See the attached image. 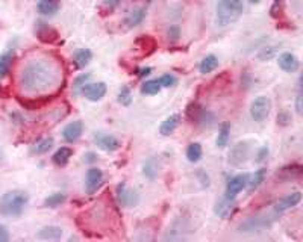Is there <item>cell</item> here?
I'll return each mask as SVG.
<instances>
[{
    "label": "cell",
    "instance_id": "cell-38",
    "mask_svg": "<svg viewBox=\"0 0 303 242\" xmlns=\"http://www.w3.org/2000/svg\"><path fill=\"white\" fill-rule=\"evenodd\" d=\"M96 160V154L94 153H88L87 154V162H94Z\"/></svg>",
    "mask_w": 303,
    "mask_h": 242
},
{
    "label": "cell",
    "instance_id": "cell-13",
    "mask_svg": "<svg viewBox=\"0 0 303 242\" xmlns=\"http://www.w3.org/2000/svg\"><path fill=\"white\" fill-rule=\"evenodd\" d=\"M279 62V67L284 70V71H288V73H294L299 70V59L296 55L293 53H282L277 59Z\"/></svg>",
    "mask_w": 303,
    "mask_h": 242
},
{
    "label": "cell",
    "instance_id": "cell-23",
    "mask_svg": "<svg viewBox=\"0 0 303 242\" xmlns=\"http://www.w3.org/2000/svg\"><path fill=\"white\" fill-rule=\"evenodd\" d=\"M202 146L199 143H191L187 149V157L190 162H199L202 157Z\"/></svg>",
    "mask_w": 303,
    "mask_h": 242
},
{
    "label": "cell",
    "instance_id": "cell-22",
    "mask_svg": "<svg viewBox=\"0 0 303 242\" xmlns=\"http://www.w3.org/2000/svg\"><path fill=\"white\" fill-rule=\"evenodd\" d=\"M53 143H55V141H53L52 136L39 139L38 143L34 146V153H36V154H44V153H47V151L52 149Z\"/></svg>",
    "mask_w": 303,
    "mask_h": 242
},
{
    "label": "cell",
    "instance_id": "cell-25",
    "mask_svg": "<svg viewBox=\"0 0 303 242\" xmlns=\"http://www.w3.org/2000/svg\"><path fill=\"white\" fill-rule=\"evenodd\" d=\"M66 194L63 192H55V194H50L46 200H44V206L47 208H56L59 205H63L66 201Z\"/></svg>",
    "mask_w": 303,
    "mask_h": 242
},
{
    "label": "cell",
    "instance_id": "cell-36",
    "mask_svg": "<svg viewBox=\"0 0 303 242\" xmlns=\"http://www.w3.org/2000/svg\"><path fill=\"white\" fill-rule=\"evenodd\" d=\"M296 109H297V112L300 114L302 112V94L299 92V95H297V102H296Z\"/></svg>",
    "mask_w": 303,
    "mask_h": 242
},
{
    "label": "cell",
    "instance_id": "cell-24",
    "mask_svg": "<svg viewBox=\"0 0 303 242\" xmlns=\"http://www.w3.org/2000/svg\"><path fill=\"white\" fill-rule=\"evenodd\" d=\"M229 133H231V127L229 124H223L218 130V136H217V147L223 149L228 146L229 143Z\"/></svg>",
    "mask_w": 303,
    "mask_h": 242
},
{
    "label": "cell",
    "instance_id": "cell-14",
    "mask_svg": "<svg viewBox=\"0 0 303 242\" xmlns=\"http://www.w3.org/2000/svg\"><path fill=\"white\" fill-rule=\"evenodd\" d=\"M63 229L58 227V226H46L43 227L36 233V238L38 239H44V241H56V239H61L63 238Z\"/></svg>",
    "mask_w": 303,
    "mask_h": 242
},
{
    "label": "cell",
    "instance_id": "cell-9",
    "mask_svg": "<svg viewBox=\"0 0 303 242\" xmlns=\"http://www.w3.org/2000/svg\"><path fill=\"white\" fill-rule=\"evenodd\" d=\"M103 182V173L102 170L99 168H90L87 171V180H85V186H87V192L88 194H93L99 189V186L102 185Z\"/></svg>",
    "mask_w": 303,
    "mask_h": 242
},
{
    "label": "cell",
    "instance_id": "cell-20",
    "mask_svg": "<svg viewBox=\"0 0 303 242\" xmlns=\"http://www.w3.org/2000/svg\"><path fill=\"white\" fill-rule=\"evenodd\" d=\"M91 58H93L91 50H88V49H79L74 53V64H76L77 68H85L90 64Z\"/></svg>",
    "mask_w": 303,
    "mask_h": 242
},
{
    "label": "cell",
    "instance_id": "cell-29",
    "mask_svg": "<svg viewBox=\"0 0 303 242\" xmlns=\"http://www.w3.org/2000/svg\"><path fill=\"white\" fill-rule=\"evenodd\" d=\"M118 102H120L121 105H125V106L131 105L132 97H131V90H129L128 87H121V90H120V92H118Z\"/></svg>",
    "mask_w": 303,
    "mask_h": 242
},
{
    "label": "cell",
    "instance_id": "cell-11",
    "mask_svg": "<svg viewBox=\"0 0 303 242\" xmlns=\"http://www.w3.org/2000/svg\"><path fill=\"white\" fill-rule=\"evenodd\" d=\"M117 197H118L120 205L125 206V208H132L134 205H136V201H138L136 194L132 189H129L125 183H121V185L117 186Z\"/></svg>",
    "mask_w": 303,
    "mask_h": 242
},
{
    "label": "cell",
    "instance_id": "cell-1",
    "mask_svg": "<svg viewBox=\"0 0 303 242\" xmlns=\"http://www.w3.org/2000/svg\"><path fill=\"white\" fill-rule=\"evenodd\" d=\"M59 65L49 58H35L31 59L22 67L18 76V85L23 92L29 95L44 94L58 87L61 82Z\"/></svg>",
    "mask_w": 303,
    "mask_h": 242
},
{
    "label": "cell",
    "instance_id": "cell-26",
    "mask_svg": "<svg viewBox=\"0 0 303 242\" xmlns=\"http://www.w3.org/2000/svg\"><path fill=\"white\" fill-rule=\"evenodd\" d=\"M161 87L158 79L156 80H147V82L143 84V87H141V92L143 94H147V95H153V94H158L161 91Z\"/></svg>",
    "mask_w": 303,
    "mask_h": 242
},
{
    "label": "cell",
    "instance_id": "cell-3",
    "mask_svg": "<svg viewBox=\"0 0 303 242\" xmlns=\"http://www.w3.org/2000/svg\"><path fill=\"white\" fill-rule=\"evenodd\" d=\"M244 11L242 0H220L217 5V25L229 26L235 23Z\"/></svg>",
    "mask_w": 303,
    "mask_h": 242
},
{
    "label": "cell",
    "instance_id": "cell-15",
    "mask_svg": "<svg viewBox=\"0 0 303 242\" xmlns=\"http://www.w3.org/2000/svg\"><path fill=\"white\" fill-rule=\"evenodd\" d=\"M179 121H180V115L179 114H173L168 118H166L163 121V124H161V127H159L161 135H164V136L171 135L176 130V127L179 126Z\"/></svg>",
    "mask_w": 303,
    "mask_h": 242
},
{
    "label": "cell",
    "instance_id": "cell-18",
    "mask_svg": "<svg viewBox=\"0 0 303 242\" xmlns=\"http://www.w3.org/2000/svg\"><path fill=\"white\" fill-rule=\"evenodd\" d=\"M71 154H73V150H71L70 147H61V149H58V150L55 151V154L52 156V160H53L55 165L64 167V165L68 162V160H70Z\"/></svg>",
    "mask_w": 303,
    "mask_h": 242
},
{
    "label": "cell",
    "instance_id": "cell-32",
    "mask_svg": "<svg viewBox=\"0 0 303 242\" xmlns=\"http://www.w3.org/2000/svg\"><path fill=\"white\" fill-rule=\"evenodd\" d=\"M121 2H123V0H103V5H105L108 9H114V8H117Z\"/></svg>",
    "mask_w": 303,
    "mask_h": 242
},
{
    "label": "cell",
    "instance_id": "cell-39",
    "mask_svg": "<svg viewBox=\"0 0 303 242\" xmlns=\"http://www.w3.org/2000/svg\"><path fill=\"white\" fill-rule=\"evenodd\" d=\"M250 3H259V0H250Z\"/></svg>",
    "mask_w": 303,
    "mask_h": 242
},
{
    "label": "cell",
    "instance_id": "cell-27",
    "mask_svg": "<svg viewBox=\"0 0 303 242\" xmlns=\"http://www.w3.org/2000/svg\"><path fill=\"white\" fill-rule=\"evenodd\" d=\"M90 79H91V74H90V73H87V74H80L79 77H76L74 84H73V91H74V94H80V92H82L84 87L88 84V80H90Z\"/></svg>",
    "mask_w": 303,
    "mask_h": 242
},
{
    "label": "cell",
    "instance_id": "cell-12",
    "mask_svg": "<svg viewBox=\"0 0 303 242\" xmlns=\"http://www.w3.org/2000/svg\"><path fill=\"white\" fill-rule=\"evenodd\" d=\"M269 226H270V219H266L264 216H252L239 226V230L241 232H255V230H262Z\"/></svg>",
    "mask_w": 303,
    "mask_h": 242
},
{
    "label": "cell",
    "instance_id": "cell-6",
    "mask_svg": "<svg viewBox=\"0 0 303 242\" xmlns=\"http://www.w3.org/2000/svg\"><path fill=\"white\" fill-rule=\"evenodd\" d=\"M80 94H84L90 102H99V100H102L106 94V85L103 82L87 84Z\"/></svg>",
    "mask_w": 303,
    "mask_h": 242
},
{
    "label": "cell",
    "instance_id": "cell-31",
    "mask_svg": "<svg viewBox=\"0 0 303 242\" xmlns=\"http://www.w3.org/2000/svg\"><path fill=\"white\" fill-rule=\"evenodd\" d=\"M158 82H159L161 87L168 88V87H173V85L176 84V77H174L173 74H164V76H161V77H159Z\"/></svg>",
    "mask_w": 303,
    "mask_h": 242
},
{
    "label": "cell",
    "instance_id": "cell-8",
    "mask_svg": "<svg viewBox=\"0 0 303 242\" xmlns=\"http://www.w3.org/2000/svg\"><path fill=\"white\" fill-rule=\"evenodd\" d=\"M82 132H84V123L76 120V121L68 123L63 129V138L67 141V143H74V141H77L80 136H82Z\"/></svg>",
    "mask_w": 303,
    "mask_h": 242
},
{
    "label": "cell",
    "instance_id": "cell-33",
    "mask_svg": "<svg viewBox=\"0 0 303 242\" xmlns=\"http://www.w3.org/2000/svg\"><path fill=\"white\" fill-rule=\"evenodd\" d=\"M9 241V233L5 226H0V242H6Z\"/></svg>",
    "mask_w": 303,
    "mask_h": 242
},
{
    "label": "cell",
    "instance_id": "cell-4",
    "mask_svg": "<svg viewBox=\"0 0 303 242\" xmlns=\"http://www.w3.org/2000/svg\"><path fill=\"white\" fill-rule=\"evenodd\" d=\"M270 111H271V100L266 95L256 97L250 105V117L255 121H258V123L264 121L270 115Z\"/></svg>",
    "mask_w": 303,
    "mask_h": 242
},
{
    "label": "cell",
    "instance_id": "cell-5",
    "mask_svg": "<svg viewBox=\"0 0 303 242\" xmlns=\"http://www.w3.org/2000/svg\"><path fill=\"white\" fill-rule=\"evenodd\" d=\"M249 183V176L247 174H238L235 177H232L228 182L226 186V198L234 200L242 189H244Z\"/></svg>",
    "mask_w": 303,
    "mask_h": 242
},
{
    "label": "cell",
    "instance_id": "cell-19",
    "mask_svg": "<svg viewBox=\"0 0 303 242\" xmlns=\"http://www.w3.org/2000/svg\"><path fill=\"white\" fill-rule=\"evenodd\" d=\"M217 67H218V59H217V56H215V55H208V56H205L203 59H202V62H200V65H199V70H200L202 74H209V73H212Z\"/></svg>",
    "mask_w": 303,
    "mask_h": 242
},
{
    "label": "cell",
    "instance_id": "cell-17",
    "mask_svg": "<svg viewBox=\"0 0 303 242\" xmlns=\"http://www.w3.org/2000/svg\"><path fill=\"white\" fill-rule=\"evenodd\" d=\"M38 12L41 15H55L59 11V2L58 0H39L38 5Z\"/></svg>",
    "mask_w": 303,
    "mask_h": 242
},
{
    "label": "cell",
    "instance_id": "cell-34",
    "mask_svg": "<svg viewBox=\"0 0 303 242\" xmlns=\"http://www.w3.org/2000/svg\"><path fill=\"white\" fill-rule=\"evenodd\" d=\"M167 35H168V38H171V39H177V38H179V28H177V26H171V28L168 29Z\"/></svg>",
    "mask_w": 303,
    "mask_h": 242
},
{
    "label": "cell",
    "instance_id": "cell-2",
    "mask_svg": "<svg viewBox=\"0 0 303 242\" xmlns=\"http://www.w3.org/2000/svg\"><path fill=\"white\" fill-rule=\"evenodd\" d=\"M29 203V195L25 191H8L0 198V213L3 216H20Z\"/></svg>",
    "mask_w": 303,
    "mask_h": 242
},
{
    "label": "cell",
    "instance_id": "cell-10",
    "mask_svg": "<svg viewBox=\"0 0 303 242\" xmlns=\"http://www.w3.org/2000/svg\"><path fill=\"white\" fill-rule=\"evenodd\" d=\"M94 141H96V144L102 149V150H105V151H115V150H118L120 149V141L115 138V136H112V135H106V133H97L96 136H94Z\"/></svg>",
    "mask_w": 303,
    "mask_h": 242
},
{
    "label": "cell",
    "instance_id": "cell-30",
    "mask_svg": "<svg viewBox=\"0 0 303 242\" xmlns=\"http://www.w3.org/2000/svg\"><path fill=\"white\" fill-rule=\"evenodd\" d=\"M232 201L234 200H229V198H226L225 201H221L220 205H217V213L220 215V216H225L229 211H231V205H232Z\"/></svg>",
    "mask_w": 303,
    "mask_h": 242
},
{
    "label": "cell",
    "instance_id": "cell-16",
    "mask_svg": "<svg viewBox=\"0 0 303 242\" xmlns=\"http://www.w3.org/2000/svg\"><path fill=\"white\" fill-rule=\"evenodd\" d=\"M146 17V9L144 8H136V9H132L128 17L125 18V25L128 28H135L138 25L143 23V20Z\"/></svg>",
    "mask_w": 303,
    "mask_h": 242
},
{
    "label": "cell",
    "instance_id": "cell-21",
    "mask_svg": "<svg viewBox=\"0 0 303 242\" xmlns=\"http://www.w3.org/2000/svg\"><path fill=\"white\" fill-rule=\"evenodd\" d=\"M12 59H14L12 52H5V53L0 55V79L8 76L11 65H12Z\"/></svg>",
    "mask_w": 303,
    "mask_h": 242
},
{
    "label": "cell",
    "instance_id": "cell-28",
    "mask_svg": "<svg viewBox=\"0 0 303 242\" xmlns=\"http://www.w3.org/2000/svg\"><path fill=\"white\" fill-rule=\"evenodd\" d=\"M264 179H266V170L264 168H259L255 174H253V177H252V180L249 182L247 185H250V189H256L262 182H264Z\"/></svg>",
    "mask_w": 303,
    "mask_h": 242
},
{
    "label": "cell",
    "instance_id": "cell-37",
    "mask_svg": "<svg viewBox=\"0 0 303 242\" xmlns=\"http://www.w3.org/2000/svg\"><path fill=\"white\" fill-rule=\"evenodd\" d=\"M267 153H269V150H267V149L264 147V149L261 150V153L258 154V160H262V159H264V154H267Z\"/></svg>",
    "mask_w": 303,
    "mask_h": 242
},
{
    "label": "cell",
    "instance_id": "cell-7",
    "mask_svg": "<svg viewBox=\"0 0 303 242\" xmlns=\"http://www.w3.org/2000/svg\"><path fill=\"white\" fill-rule=\"evenodd\" d=\"M300 200H302V192L300 191H296V192H291L288 195H285L284 198H280L277 203L274 205V212L276 213H282V212H285L294 206H297L300 203Z\"/></svg>",
    "mask_w": 303,
    "mask_h": 242
},
{
    "label": "cell",
    "instance_id": "cell-35",
    "mask_svg": "<svg viewBox=\"0 0 303 242\" xmlns=\"http://www.w3.org/2000/svg\"><path fill=\"white\" fill-rule=\"evenodd\" d=\"M139 73H138V76H147V74H150V71H152V68L150 67H146V68H141V70H138Z\"/></svg>",
    "mask_w": 303,
    "mask_h": 242
}]
</instances>
